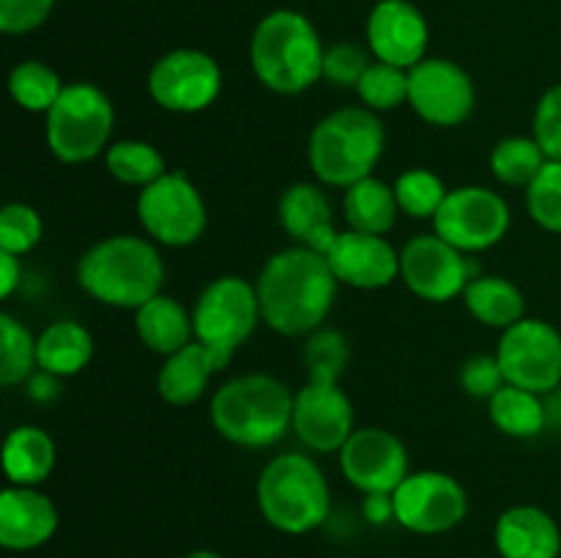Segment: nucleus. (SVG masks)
<instances>
[{
    "instance_id": "f257e3e1",
    "label": "nucleus",
    "mask_w": 561,
    "mask_h": 558,
    "mask_svg": "<svg viewBox=\"0 0 561 558\" xmlns=\"http://www.w3.org/2000/svg\"><path fill=\"white\" fill-rule=\"evenodd\" d=\"M337 284L323 255L299 244L279 249L255 282L263 323L285 337L318 332L332 312Z\"/></svg>"
},
{
    "instance_id": "f03ea898",
    "label": "nucleus",
    "mask_w": 561,
    "mask_h": 558,
    "mask_svg": "<svg viewBox=\"0 0 561 558\" xmlns=\"http://www.w3.org/2000/svg\"><path fill=\"white\" fill-rule=\"evenodd\" d=\"M77 282L99 304L115 310H140L162 293L164 263L153 241L140 235H110L82 252Z\"/></svg>"
},
{
    "instance_id": "7ed1b4c3",
    "label": "nucleus",
    "mask_w": 561,
    "mask_h": 558,
    "mask_svg": "<svg viewBox=\"0 0 561 558\" xmlns=\"http://www.w3.org/2000/svg\"><path fill=\"white\" fill-rule=\"evenodd\" d=\"M294 399L296 394L274 375L233 377L211 397V425L236 446H274L294 430Z\"/></svg>"
},
{
    "instance_id": "20e7f679",
    "label": "nucleus",
    "mask_w": 561,
    "mask_h": 558,
    "mask_svg": "<svg viewBox=\"0 0 561 558\" xmlns=\"http://www.w3.org/2000/svg\"><path fill=\"white\" fill-rule=\"evenodd\" d=\"M323 55L321 36L299 11H272L252 33V71L268 91L283 96H296L321 80Z\"/></svg>"
},
{
    "instance_id": "39448f33",
    "label": "nucleus",
    "mask_w": 561,
    "mask_h": 558,
    "mask_svg": "<svg viewBox=\"0 0 561 558\" xmlns=\"http://www.w3.org/2000/svg\"><path fill=\"white\" fill-rule=\"evenodd\" d=\"M387 148L378 113L367 107H340L323 115L310 135L307 159L316 178L327 186L348 189L370 178Z\"/></svg>"
},
{
    "instance_id": "423d86ee",
    "label": "nucleus",
    "mask_w": 561,
    "mask_h": 558,
    "mask_svg": "<svg viewBox=\"0 0 561 558\" xmlns=\"http://www.w3.org/2000/svg\"><path fill=\"white\" fill-rule=\"evenodd\" d=\"M257 509L272 528L283 534H310L329 518L332 496L318 463L307 454L274 457L257 479Z\"/></svg>"
},
{
    "instance_id": "0eeeda50",
    "label": "nucleus",
    "mask_w": 561,
    "mask_h": 558,
    "mask_svg": "<svg viewBox=\"0 0 561 558\" xmlns=\"http://www.w3.org/2000/svg\"><path fill=\"white\" fill-rule=\"evenodd\" d=\"M115 109L93 82H71L47 113V146L64 164H82L107 153Z\"/></svg>"
},
{
    "instance_id": "6e6552de",
    "label": "nucleus",
    "mask_w": 561,
    "mask_h": 558,
    "mask_svg": "<svg viewBox=\"0 0 561 558\" xmlns=\"http://www.w3.org/2000/svg\"><path fill=\"white\" fill-rule=\"evenodd\" d=\"M137 219L157 244L192 246L206 233L208 211L190 175L164 173L153 184L142 186L137 197Z\"/></svg>"
},
{
    "instance_id": "1a4fd4ad",
    "label": "nucleus",
    "mask_w": 561,
    "mask_h": 558,
    "mask_svg": "<svg viewBox=\"0 0 561 558\" xmlns=\"http://www.w3.org/2000/svg\"><path fill=\"white\" fill-rule=\"evenodd\" d=\"M261 301L255 284L241 277H219L197 299L192 310L195 339L217 350L236 353L261 323Z\"/></svg>"
},
{
    "instance_id": "9d476101",
    "label": "nucleus",
    "mask_w": 561,
    "mask_h": 558,
    "mask_svg": "<svg viewBox=\"0 0 561 558\" xmlns=\"http://www.w3.org/2000/svg\"><path fill=\"white\" fill-rule=\"evenodd\" d=\"M513 213L507 200L488 186H460L447 195L433 217L436 235L460 252H485L504 241Z\"/></svg>"
},
{
    "instance_id": "9b49d317",
    "label": "nucleus",
    "mask_w": 561,
    "mask_h": 558,
    "mask_svg": "<svg viewBox=\"0 0 561 558\" xmlns=\"http://www.w3.org/2000/svg\"><path fill=\"white\" fill-rule=\"evenodd\" d=\"M496 359L507 383L548 394L561 383V334L548 321L524 317L502 332Z\"/></svg>"
},
{
    "instance_id": "f8f14e48",
    "label": "nucleus",
    "mask_w": 561,
    "mask_h": 558,
    "mask_svg": "<svg viewBox=\"0 0 561 558\" xmlns=\"http://www.w3.org/2000/svg\"><path fill=\"white\" fill-rule=\"evenodd\" d=\"M394 520L405 531L422 536L447 534L460 525L469 512V496L455 476L444 470H416L392 492Z\"/></svg>"
},
{
    "instance_id": "ddd939ff",
    "label": "nucleus",
    "mask_w": 561,
    "mask_h": 558,
    "mask_svg": "<svg viewBox=\"0 0 561 558\" xmlns=\"http://www.w3.org/2000/svg\"><path fill=\"white\" fill-rule=\"evenodd\" d=\"M219 91V63L201 49H173L148 71V93L168 113H201L217 102Z\"/></svg>"
},
{
    "instance_id": "4468645a",
    "label": "nucleus",
    "mask_w": 561,
    "mask_h": 558,
    "mask_svg": "<svg viewBox=\"0 0 561 558\" xmlns=\"http://www.w3.org/2000/svg\"><path fill=\"white\" fill-rule=\"evenodd\" d=\"M409 104L425 124L449 129L471 118L477 88L455 60L425 58L409 69Z\"/></svg>"
},
{
    "instance_id": "2eb2a0df",
    "label": "nucleus",
    "mask_w": 561,
    "mask_h": 558,
    "mask_svg": "<svg viewBox=\"0 0 561 558\" xmlns=\"http://www.w3.org/2000/svg\"><path fill=\"white\" fill-rule=\"evenodd\" d=\"M400 277L416 299L431 304L458 299L474 279L466 252L444 241L442 235L411 239L400 252Z\"/></svg>"
},
{
    "instance_id": "dca6fc26",
    "label": "nucleus",
    "mask_w": 561,
    "mask_h": 558,
    "mask_svg": "<svg viewBox=\"0 0 561 558\" xmlns=\"http://www.w3.org/2000/svg\"><path fill=\"white\" fill-rule=\"evenodd\" d=\"M340 470L359 492H394L409 470V452L394 432L362 427L340 449Z\"/></svg>"
},
{
    "instance_id": "f3484780",
    "label": "nucleus",
    "mask_w": 561,
    "mask_h": 558,
    "mask_svg": "<svg viewBox=\"0 0 561 558\" xmlns=\"http://www.w3.org/2000/svg\"><path fill=\"white\" fill-rule=\"evenodd\" d=\"M294 432L312 452H340L354 435V405L340 381H307L294 399Z\"/></svg>"
},
{
    "instance_id": "a211bd4d",
    "label": "nucleus",
    "mask_w": 561,
    "mask_h": 558,
    "mask_svg": "<svg viewBox=\"0 0 561 558\" xmlns=\"http://www.w3.org/2000/svg\"><path fill=\"white\" fill-rule=\"evenodd\" d=\"M427 22L409 0H378L367 16V47L376 60L398 69H414L427 53Z\"/></svg>"
},
{
    "instance_id": "6ab92c4d",
    "label": "nucleus",
    "mask_w": 561,
    "mask_h": 558,
    "mask_svg": "<svg viewBox=\"0 0 561 558\" xmlns=\"http://www.w3.org/2000/svg\"><path fill=\"white\" fill-rule=\"evenodd\" d=\"M337 282L356 290H381L400 274V252L383 235L345 230L327 255Z\"/></svg>"
},
{
    "instance_id": "aec40b11",
    "label": "nucleus",
    "mask_w": 561,
    "mask_h": 558,
    "mask_svg": "<svg viewBox=\"0 0 561 558\" xmlns=\"http://www.w3.org/2000/svg\"><path fill=\"white\" fill-rule=\"evenodd\" d=\"M58 531V509L36 487L9 485L0 492V545L27 553L47 545Z\"/></svg>"
},
{
    "instance_id": "412c9836",
    "label": "nucleus",
    "mask_w": 561,
    "mask_h": 558,
    "mask_svg": "<svg viewBox=\"0 0 561 558\" xmlns=\"http://www.w3.org/2000/svg\"><path fill=\"white\" fill-rule=\"evenodd\" d=\"M230 359H233V353H228V350L208 348L201 339H192L186 348L175 350L173 356L164 359L157 375L159 397L168 405H179V408L197 403L206 394L208 381L217 372H222L230 364Z\"/></svg>"
},
{
    "instance_id": "4be33fe9",
    "label": "nucleus",
    "mask_w": 561,
    "mask_h": 558,
    "mask_svg": "<svg viewBox=\"0 0 561 558\" xmlns=\"http://www.w3.org/2000/svg\"><path fill=\"white\" fill-rule=\"evenodd\" d=\"M279 224L288 230L296 244L323 257L329 255L340 235L334 230L332 202H329L327 191L307 181L285 189L283 200H279Z\"/></svg>"
},
{
    "instance_id": "5701e85b",
    "label": "nucleus",
    "mask_w": 561,
    "mask_h": 558,
    "mask_svg": "<svg viewBox=\"0 0 561 558\" xmlns=\"http://www.w3.org/2000/svg\"><path fill=\"white\" fill-rule=\"evenodd\" d=\"M493 542L502 558H559L561 531L540 507H513L496 520Z\"/></svg>"
},
{
    "instance_id": "b1692460",
    "label": "nucleus",
    "mask_w": 561,
    "mask_h": 558,
    "mask_svg": "<svg viewBox=\"0 0 561 558\" xmlns=\"http://www.w3.org/2000/svg\"><path fill=\"white\" fill-rule=\"evenodd\" d=\"M135 328L140 342L151 353L173 356L175 350L186 348L195 339V323L192 315L173 299V295H153L151 301L135 310Z\"/></svg>"
},
{
    "instance_id": "393cba45",
    "label": "nucleus",
    "mask_w": 561,
    "mask_h": 558,
    "mask_svg": "<svg viewBox=\"0 0 561 558\" xmlns=\"http://www.w3.org/2000/svg\"><path fill=\"white\" fill-rule=\"evenodd\" d=\"M55 468V441L42 427L22 425L5 435L3 443V470L9 485L36 487L53 474Z\"/></svg>"
},
{
    "instance_id": "a878e982",
    "label": "nucleus",
    "mask_w": 561,
    "mask_h": 558,
    "mask_svg": "<svg viewBox=\"0 0 561 558\" xmlns=\"http://www.w3.org/2000/svg\"><path fill=\"white\" fill-rule=\"evenodd\" d=\"M93 359V337L82 323L55 321L36 337L38 370L53 377H71Z\"/></svg>"
},
{
    "instance_id": "bb28decb",
    "label": "nucleus",
    "mask_w": 561,
    "mask_h": 558,
    "mask_svg": "<svg viewBox=\"0 0 561 558\" xmlns=\"http://www.w3.org/2000/svg\"><path fill=\"white\" fill-rule=\"evenodd\" d=\"M343 211L345 222L351 230H359V233H373V235H387L389 230L398 222V197H394V186H389L387 181L376 178H362L354 186L345 189L343 197Z\"/></svg>"
},
{
    "instance_id": "cd10ccee",
    "label": "nucleus",
    "mask_w": 561,
    "mask_h": 558,
    "mask_svg": "<svg viewBox=\"0 0 561 558\" xmlns=\"http://www.w3.org/2000/svg\"><path fill=\"white\" fill-rule=\"evenodd\" d=\"M466 310L471 317L491 328H510L526 317V299L518 284L504 277H474L463 290Z\"/></svg>"
},
{
    "instance_id": "c85d7f7f",
    "label": "nucleus",
    "mask_w": 561,
    "mask_h": 558,
    "mask_svg": "<svg viewBox=\"0 0 561 558\" xmlns=\"http://www.w3.org/2000/svg\"><path fill=\"white\" fill-rule=\"evenodd\" d=\"M488 414L499 432L510 438H537L548 425V408L540 394L504 383L491 399Z\"/></svg>"
},
{
    "instance_id": "c756f323",
    "label": "nucleus",
    "mask_w": 561,
    "mask_h": 558,
    "mask_svg": "<svg viewBox=\"0 0 561 558\" xmlns=\"http://www.w3.org/2000/svg\"><path fill=\"white\" fill-rule=\"evenodd\" d=\"M107 173L126 186H148L168 173L164 156L157 146L146 140H121L113 142L104 153Z\"/></svg>"
},
{
    "instance_id": "7c9ffc66",
    "label": "nucleus",
    "mask_w": 561,
    "mask_h": 558,
    "mask_svg": "<svg viewBox=\"0 0 561 558\" xmlns=\"http://www.w3.org/2000/svg\"><path fill=\"white\" fill-rule=\"evenodd\" d=\"M64 88L66 85L60 82V77L47 63H42V60H22L9 74L11 98L22 109H27V113L47 115L60 98Z\"/></svg>"
},
{
    "instance_id": "2f4dec72",
    "label": "nucleus",
    "mask_w": 561,
    "mask_h": 558,
    "mask_svg": "<svg viewBox=\"0 0 561 558\" xmlns=\"http://www.w3.org/2000/svg\"><path fill=\"white\" fill-rule=\"evenodd\" d=\"M546 162V151L535 137H504L491 153L493 175L507 186H529Z\"/></svg>"
},
{
    "instance_id": "473e14b6",
    "label": "nucleus",
    "mask_w": 561,
    "mask_h": 558,
    "mask_svg": "<svg viewBox=\"0 0 561 558\" xmlns=\"http://www.w3.org/2000/svg\"><path fill=\"white\" fill-rule=\"evenodd\" d=\"M38 367L36 337L14 315H0V386L11 388L22 383Z\"/></svg>"
},
{
    "instance_id": "72a5a7b5",
    "label": "nucleus",
    "mask_w": 561,
    "mask_h": 558,
    "mask_svg": "<svg viewBox=\"0 0 561 558\" xmlns=\"http://www.w3.org/2000/svg\"><path fill=\"white\" fill-rule=\"evenodd\" d=\"M449 189L444 181L438 178L433 170L414 167L405 170L398 181H394V197H398L400 213H409L414 219L436 217L442 202L447 200Z\"/></svg>"
},
{
    "instance_id": "f704fd0d",
    "label": "nucleus",
    "mask_w": 561,
    "mask_h": 558,
    "mask_svg": "<svg viewBox=\"0 0 561 558\" xmlns=\"http://www.w3.org/2000/svg\"><path fill=\"white\" fill-rule=\"evenodd\" d=\"M356 96L373 113H387V109L400 107V104L409 102V69H398V66L376 60L356 85Z\"/></svg>"
},
{
    "instance_id": "c9c22d12",
    "label": "nucleus",
    "mask_w": 561,
    "mask_h": 558,
    "mask_svg": "<svg viewBox=\"0 0 561 558\" xmlns=\"http://www.w3.org/2000/svg\"><path fill=\"white\" fill-rule=\"evenodd\" d=\"M529 217L548 233H561V162L548 159L537 178L526 186Z\"/></svg>"
},
{
    "instance_id": "e433bc0d",
    "label": "nucleus",
    "mask_w": 561,
    "mask_h": 558,
    "mask_svg": "<svg viewBox=\"0 0 561 558\" xmlns=\"http://www.w3.org/2000/svg\"><path fill=\"white\" fill-rule=\"evenodd\" d=\"M44 235L42 213L27 202H9L0 211V249L11 255H27Z\"/></svg>"
},
{
    "instance_id": "4c0bfd02",
    "label": "nucleus",
    "mask_w": 561,
    "mask_h": 558,
    "mask_svg": "<svg viewBox=\"0 0 561 558\" xmlns=\"http://www.w3.org/2000/svg\"><path fill=\"white\" fill-rule=\"evenodd\" d=\"M348 342L334 328H321L310 337L305 348V367L310 381H340L343 367L348 364Z\"/></svg>"
},
{
    "instance_id": "58836bf2",
    "label": "nucleus",
    "mask_w": 561,
    "mask_h": 558,
    "mask_svg": "<svg viewBox=\"0 0 561 558\" xmlns=\"http://www.w3.org/2000/svg\"><path fill=\"white\" fill-rule=\"evenodd\" d=\"M370 69V58L359 44H334L323 55V80L340 88H356L365 71Z\"/></svg>"
},
{
    "instance_id": "ea45409f",
    "label": "nucleus",
    "mask_w": 561,
    "mask_h": 558,
    "mask_svg": "<svg viewBox=\"0 0 561 558\" xmlns=\"http://www.w3.org/2000/svg\"><path fill=\"white\" fill-rule=\"evenodd\" d=\"M535 137L548 159L561 162V82L548 88L535 109Z\"/></svg>"
},
{
    "instance_id": "a19ab883",
    "label": "nucleus",
    "mask_w": 561,
    "mask_h": 558,
    "mask_svg": "<svg viewBox=\"0 0 561 558\" xmlns=\"http://www.w3.org/2000/svg\"><path fill=\"white\" fill-rule=\"evenodd\" d=\"M55 0H0V31L9 36L36 31L53 11Z\"/></svg>"
},
{
    "instance_id": "79ce46f5",
    "label": "nucleus",
    "mask_w": 561,
    "mask_h": 558,
    "mask_svg": "<svg viewBox=\"0 0 561 558\" xmlns=\"http://www.w3.org/2000/svg\"><path fill=\"white\" fill-rule=\"evenodd\" d=\"M507 383L496 356H474L460 370V386L477 399H491Z\"/></svg>"
},
{
    "instance_id": "37998d69",
    "label": "nucleus",
    "mask_w": 561,
    "mask_h": 558,
    "mask_svg": "<svg viewBox=\"0 0 561 558\" xmlns=\"http://www.w3.org/2000/svg\"><path fill=\"white\" fill-rule=\"evenodd\" d=\"M362 512L373 525L389 523V520H394V496L392 492H370V496H365Z\"/></svg>"
},
{
    "instance_id": "c03bdc74",
    "label": "nucleus",
    "mask_w": 561,
    "mask_h": 558,
    "mask_svg": "<svg viewBox=\"0 0 561 558\" xmlns=\"http://www.w3.org/2000/svg\"><path fill=\"white\" fill-rule=\"evenodd\" d=\"M22 279V266L20 255H11V252L0 249V299H9L16 290Z\"/></svg>"
},
{
    "instance_id": "a18cd8bd",
    "label": "nucleus",
    "mask_w": 561,
    "mask_h": 558,
    "mask_svg": "<svg viewBox=\"0 0 561 558\" xmlns=\"http://www.w3.org/2000/svg\"><path fill=\"white\" fill-rule=\"evenodd\" d=\"M184 558H222V556H219V553H214V550H192L190 556H184Z\"/></svg>"
},
{
    "instance_id": "49530a36",
    "label": "nucleus",
    "mask_w": 561,
    "mask_h": 558,
    "mask_svg": "<svg viewBox=\"0 0 561 558\" xmlns=\"http://www.w3.org/2000/svg\"><path fill=\"white\" fill-rule=\"evenodd\" d=\"M559 432H561V421H559Z\"/></svg>"
}]
</instances>
